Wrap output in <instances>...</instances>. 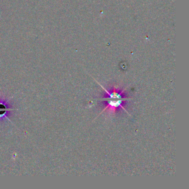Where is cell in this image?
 <instances>
[{"label":"cell","mask_w":189,"mask_h":189,"mask_svg":"<svg viewBox=\"0 0 189 189\" xmlns=\"http://www.w3.org/2000/svg\"><path fill=\"white\" fill-rule=\"evenodd\" d=\"M128 99H132V98H126L125 99H110L107 100L105 102H107L108 103V105H107V107L105 108L104 109L102 110V112L100 113V114L99 115L102 114L103 112H104L107 110H109V111H112L113 112H115V110L118 109L120 107H121L124 110V111L127 112V114L128 115H129V113L128 112L127 110L125 109L124 107L123 106V102Z\"/></svg>","instance_id":"obj_1"},{"label":"cell","mask_w":189,"mask_h":189,"mask_svg":"<svg viewBox=\"0 0 189 189\" xmlns=\"http://www.w3.org/2000/svg\"><path fill=\"white\" fill-rule=\"evenodd\" d=\"M98 83L99 85L100 86L103 90H104L105 92L107 93V94H108V97H107V98H100V99H99V101H102H102H106L107 100L123 99L126 98H124V97H123V95H122V93L124 92L125 90H126V88L124 90H123V91H122L121 92L119 93L118 92L117 90H115V88L114 87V88L113 91H112V92H109L108 90H106L103 86H102V85L99 84V83L98 82Z\"/></svg>","instance_id":"obj_2"},{"label":"cell","mask_w":189,"mask_h":189,"mask_svg":"<svg viewBox=\"0 0 189 189\" xmlns=\"http://www.w3.org/2000/svg\"><path fill=\"white\" fill-rule=\"evenodd\" d=\"M15 110L16 109L10 108L9 105L6 102L0 100V120L2 118H6L12 123L10 119L8 118V113L11 110Z\"/></svg>","instance_id":"obj_3"},{"label":"cell","mask_w":189,"mask_h":189,"mask_svg":"<svg viewBox=\"0 0 189 189\" xmlns=\"http://www.w3.org/2000/svg\"><path fill=\"white\" fill-rule=\"evenodd\" d=\"M0 13H1V12H0Z\"/></svg>","instance_id":"obj_4"}]
</instances>
